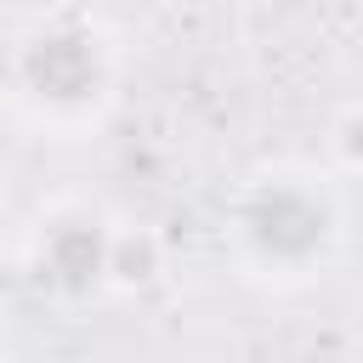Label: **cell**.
Returning <instances> with one entry per match:
<instances>
[{"instance_id":"4","label":"cell","mask_w":363,"mask_h":363,"mask_svg":"<svg viewBox=\"0 0 363 363\" xmlns=\"http://www.w3.org/2000/svg\"><path fill=\"white\" fill-rule=\"evenodd\" d=\"M153 261H159V250H153V238L147 233H136V238H108V272H119V278H147L153 272Z\"/></svg>"},{"instance_id":"2","label":"cell","mask_w":363,"mask_h":363,"mask_svg":"<svg viewBox=\"0 0 363 363\" xmlns=\"http://www.w3.org/2000/svg\"><path fill=\"white\" fill-rule=\"evenodd\" d=\"M244 233L267 261H312L329 238V204L295 182H267L244 204Z\"/></svg>"},{"instance_id":"3","label":"cell","mask_w":363,"mask_h":363,"mask_svg":"<svg viewBox=\"0 0 363 363\" xmlns=\"http://www.w3.org/2000/svg\"><path fill=\"white\" fill-rule=\"evenodd\" d=\"M40 278L62 295H85L108 278V233L85 216H68L40 244Z\"/></svg>"},{"instance_id":"1","label":"cell","mask_w":363,"mask_h":363,"mask_svg":"<svg viewBox=\"0 0 363 363\" xmlns=\"http://www.w3.org/2000/svg\"><path fill=\"white\" fill-rule=\"evenodd\" d=\"M23 85L51 108H85L108 85V62L96 34L85 28H45L23 45Z\"/></svg>"}]
</instances>
